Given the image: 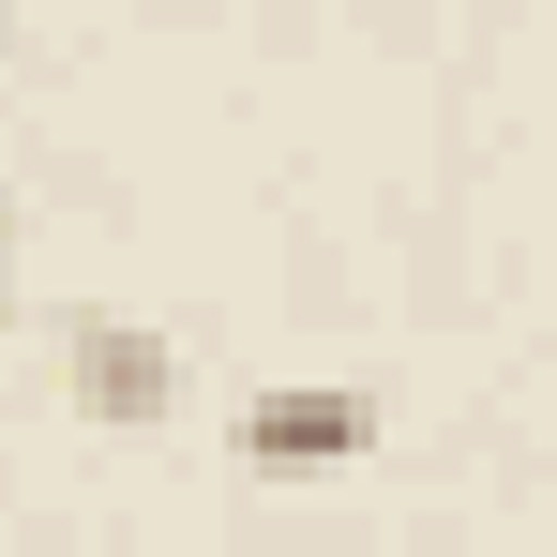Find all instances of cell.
<instances>
[{
	"instance_id": "cell-1",
	"label": "cell",
	"mask_w": 557,
	"mask_h": 557,
	"mask_svg": "<svg viewBox=\"0 0 557 557\" xmlns=\"http://www.w3.org/2000/svg\"><path fill=\"white\" fill-rule=\"evenodd\" d=\"M226 453H242V482H347V467L376 453V407L347 376H272V392L226 422Z\"/></svg>"
},
{
	"instance_id": "cell-2",
	"label": "cell",
	"mask_w": 557,
	"mask_h": 557,
	"mask_svg": "<svg viewBox=\"0 0 557 557\" xmlns=\"http://www.w3.org/2000/svg\"><path fill=\"white\" fill-rule=\"evenodd\" d=\"M61 376H76V407H91V422H166V392H182L166 332H136V317H76Z\"/></svg>"
}]
</instances>
